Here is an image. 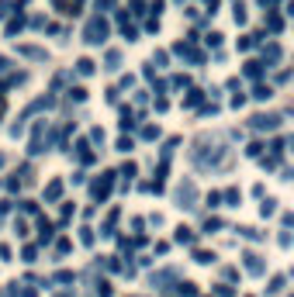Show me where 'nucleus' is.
I'll return each mask as SVG.
<instances>
[{
	"label": "nucleus",
	"instance_id": "nucleus-6",
	"mask_svg": "<svg viewBox=\"0 0 294 297\" xmlns=\"http://www.w3.org/2000/svg\"><path fill=\"white\" fill-rule=\"evenodd\" d=\"M59 194H62V180H52V183H49V190H45V197H49V201H56Z\"/></svg>",
	"mask_w": 294,
	"mask_h": 297
},
{
	"label": "nucleus",
	"instance_id": "nucleus-1",
	"mask_svg": "<svg viewBox=\"0 0 294 297\" xmlns=\"http://www.w3.org/2000/svg\"><path fill=\"white\" fill-rule=\"evenodd\" d=\"M104 38H107V24H104L100 18H94V21L87 24V42H90V45H100Z\"/></svg>",
	"mask_w": 294,
	"mask_h": 297
},
{
	"label": "nucleus",
	"instance_id": "nucleus-11",
	"mask_svg": "<svg viewBox=\"0 0 294 297\" xmlns=\"http://www.w3.org/2000/svg\"><path fill=\"white\" fill-rule=\"evenodd\" d=\"M253 97H256V100H267V97H270V87H256Z\"/></svg>",
	"mask_w": 294,
	"mask_h": 297
},
{
	"label": "nucleus",
	"instance_id": "nucleus-2",
	"mask_svg": "<svg viewBox=\"0 0 294 297\" xmlns=\"http://www.w3.org/2000/svg\"><path fill=\"white\" fill-rule=\"evenodd\" d=\"M277 125H280L277 114H256V118H253V128H256V131H274Z\"/></svg>",
	"mask_w": 294,
	"mask_h": 297
},
{
	"label": "nucleus",
	"instance_id": "nucleus-8",
	"mask_svg": "<svg viewBox=\"0 0 294 297\" xmlns=\"http://www.w3.org/2000/svg\"><path fill=\"white\" fill-rule=\"evenodd\" d=\"M267 290H270V294H280V290H284V277H274V280H270V287H267Z\"/></svg>",
	"mask_w": 294,
	"mask_h": 297
},
{
	"label": "nucleus",
	"instance_id": "nucleus-14",
	"mask_svg": "<svg viewBox=\"0 0 294 297\" xmlns=\"http://www.w3.org/2000/svg\"><path fill=\"white\" fill-rule=\"evenodd\" d=\"M4 69H7V59H4V56H0V73H4Z\"/></svg>",
	"mask_w": 294,
	"mask_h": 297
},
{
	"label": "nucleus",
	"instance_id": "nucleus-12",
	"mask_svg": "<svg viewBox=\"0 0 294 297\" xmlns=\"http://www.w3.org/2000/svg\"><path fill=\"white\" fill-rule=\"evenodd\" d=\"M267 28H270V31H280V18L270 14V18H267Z\"/></svg>",
	"mask_w": 294,
	"mask_h": 297
},
{
	"label": "nucleus",
	"instance_id": "nucleus-7",
	"mask_svg": "<svg viewBox=\"0 0 294 297\" xmlns=\"http://www.w3.org/2000/svg\"><path fill=\"white\" fill-rule=\"evenodd\" d=\"M121 66V52H107V69H118Z\"/></svg>",
	"mask_w": 294,
	"mask_h": 297
},
{
	"label": "nucleus",
	"instance_id": "nucleus-9",
	"mask_svg": "<svg viewBox=\"0 0 294 297\" xmlns=\"http://www.w3.org/2000/svg\"><path fill=\"white\" fill-rule=\"evenodd\" d=\"M77 69L87 76V73H94V62H90V59H80V62H77Z\"/></svg>",
	"mask_w": 294,
	"mask_h": 297
},
{
	"label": "nucleus",
	"instance_id": "nucleus-5",
	"mask_svg": "<svg viewBox=\"0 0 294 297\" xmlns=\"http://www.w3.org/2000/svg\"><path fill=\"white\" fill-rule=\"evenodd\" d=\"M246 270H249V273H263V259L249 252V256H246Z\"/></svg>",
	"mask_w": 294,
	"mask_h": 297
},
{
	"label": "nucleus",
	"instance_id": "nucleus-15",
	"mask_svg": "<svg viewBox=\"0 0 294 297\" xmlns=\"http://www.w3.org/2000/svg\"><path fill=\"white\" fill-rule=\"evenodd\" d=\"M0 111H4V100H0Z\"/></svg>",
	"mask_w": 294,
	"mask_h": 297
},
{
	"label": "nucleus",
	"instance_id": "nucleus-13",
	"mask_svg": "<svg viewBox=\"0 0 294 297\" xmlns=\"http://www.w3.org/2000/svg\"><path fill=\"white\" fill-rule=\"evenodd\" d=\"M156 135H159V131H156L153 125H145V128H142V138H156Z\"/></svg>",
	"mask_w": 294,
	"mask_h": 297
},
{
	"label": "nucleus",
	"instance_id": "nucleus-4",
	"mask_svg": "<svg viewBox=\"0 0 294 297\" xmlns=\"http://www.w3.org/2000/svg\"><path fill=\"white\" fill-rule=\"evenodd\" d=\"M107 190H111V173H104V180H97V183H94V197H97V201H104V197H107Z\"/></svg>",
	"mask_w": 294,
	"mask_h": 297
},
{
	"label": "nucleus",
	"instance_id": "nucleus-10",
	"mask_svg": "<svg viewBox=\"0 0 294 297\" xmlns=\"http://www.w3.org/2000/svg\"><path fill=\"white\" fill-rule=\"evenodd\" d=\"M176 242H187V245H191V242H194V235H191L187 228H180V232H176Z\"/></svg>",
	"mask_w": 294,
	"mask_h": 297
},
{
	"label": "nucleus",
	"instance_id": "nucleus-3",
	"mask_svg": "<svg viewBox=\"0 0 294 297\" xmlns=\"http://www.w3.org/2000/svg\"><path fill=\"white\" fill-rule=\"evenodd\" d=\"M176 201H180V207H194V183H180Z\"/></svg>",
	"mask_w": 294,
	"mask_h": 297
}]
</instances>
